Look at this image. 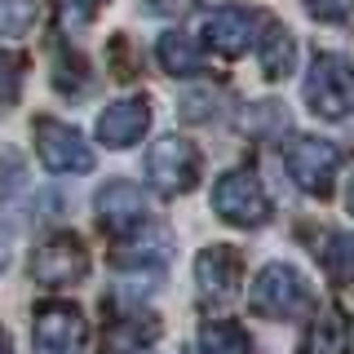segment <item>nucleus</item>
<instances>
[{
  "label": "nucleus",
  "instance_id": "17",
  "mask_svg": "<svg viewBox=\"0 0 354 354\" xmlns=\"http://www.w3.org/2000/svg\"><path fill=\"white\" fill-rule=\"evenodd\" d=\"M324 270L337 283L354 279V235H328V243H324Z\"/></svg>",
  "mask_w": 354,
  "mask_h": 354
},
{
  "label": "nucleus",
  "instance_id": "11",
  "mask_svg": "<svg viewBox=\"0 0 354 354\" xmlns=\"http://www.w3.org/2000/svg\"><path fill=\"white\" fill-rule=\"evenodd\" d=\"M252 36H257V14L243 5H221L204 18V40L226 58H239L252 44Z\"/></svg>",
  "mask_w": 354,
  "mask_h": 354
},
{
  "label": "nucleus",
  "instance_id": "16",
  "mask_svg": "<svg viewBox=\"0 0 354 354\" xmlns=\"http://www.w3.org/2000/svg\"><path fill=\"white\" fill-rule=\"evenodd\" d=\"M199 350L204 354H248V332L239 324H208L199 332Z\"/></svg>",
  "mask_w": 354,
  "mask_h": 354
},
{
  "label": "nucleus",
  "instance_id": "5",
  "mask_svg": "<svg viewBox=\"0 0 354 354\" xmlns=\"http://www.w3.org/2000/svg\"><path fill=\"white\" fill-rule=\"evenodd\" d=\"M31 346H36V354H84V315L66 301H44L36 310V324H31Z\"/></svg>",
  "mask_w": 354,
  "mask_h": 354
},
{
  "label": "nucleus",
  "instance_id": "22",
  "mask_svg": "<svg viewBox=\"0 0 354 354\" xmlns=\"http://www.w3.org/2000/svg\"><path fill=\"white\" fill-rule=\"evenodd\" d=\"M142 5H147V14H182L195 0H142Z\"/></svg>",
  "mask_w": 354,
  "mask_h": 354
},
{
  "label": "nucleus",
  "instance_id": "25",
  "mask_svg": "<svg viewBox=\"0 0 354 354\" xmlns=\"http://www.w3.org/2000/svg\"><path fill=\"white\" fill-rule=\"evenodd\" d=\"M133 354H151V350H133Z\"/></svg>",
  "mask_w": 354,
  "mask_h": 354
},
{
  "label": "nucleus",
  "instance_id": "4",
  "mask_svg": "<svg viewBox=\"0 0 354 354\" xmlns=\"http://www.w3.org/2000/svg\"><path fill=\"white\" fill-rule=\"evenodd\" d=\"M31 133H36V155L49 173H93V151H88L80 129L62 124L53 115H40Z\"/></svg>",
  "mask_w": 354,
  "mask_h": 354
},
{
  "label": "nucleus",
  "instance_id": "13",
  "mask_svg": "<svg viewBox=\"0 0 354 354\" xmlns=\"http://www.w3.org/2000/svg\"><path fill=\"white\" fill-rule=\"evenodd\" d=\"M257 58H261L266 80H283V75L292 71V62H297V40H292V31L279 27V22H270V27H266V40L257 44Z\"/></svg>",
  "mask_w": 354,
  "mask_h": 354
},
{
  "label": "nucleus",
  "instance_id": "8",
  "mask_svg": "<svg viewBox=\"0 0 354 354\" xmlns=\"http://www.w3.org/2000/svg\"><path fill=\"white\" fill-rule=\"evenodd\" d=\"M31 274H36V283H44V288H71V283H80L84 274H88L84 243L71 239V235L44 239L40 248H36V257H31Z\"/></svg>",
  "mask_w": 354,
  "mask_h": 354
},
{
  "label": "nucleus",
  "instance_id": "20",
  "mask_svg": "<svg viewBox=\"0 0 354 354\" xmlns=\"http://www.w3.org/2000/svg\"><path fill=\"white\" fill-rule=\"evenodd\" d=\"M102 5L106 0H58V18L62 27H84V22H93V14Z\"/></svg>",
  "mask_w": 354,
  "mask_h": 354
},
{
  "label": "nucleus",
  "instance_id": "10",
  "mask_svg": "<svg viewBox=\"0 0 354 354\" xmlns=\"http://www.w3.org/2000/svg\"><path fill=\"white\" fill-rule=\"evenodd\" d=\"M147 195L138 191L133 182H106L102 191H97V217H102V226L111 235H133V230L147 226Z\"/></svg>",
  "mask_w": 354,
  "mask_h": 354
},
{
  "label": "nucleus",
  "instance_id": "18",
  "mask_svg": "<svg viewBox=\"0 0 354 354\" xmlns=\"http://www.w3.org/2000/svg\"><path fill=\"white\" fill-rule=\"evenodd\" d=\"M36 22V0H0V36L14 40Z\"/></svg>",
  "mask_w": 354,
  "mask_h": 354
},
{
  "label": "nucleus",
  "instance_id": "19",
  "mask_svg": "<svg viewBox=\"0 0 354 354\" xmlns=\"http://www.w3.org/2000/svg\"><path fill=\"white\" fill-rule=\"evenodd\" d=\"M22 93V58L0 49V106H14Z\"/></svg>",
  "mask_w": 354,
  "mask_h": 354
},
{
  "label": "nucleus",
  "instance_id": "12",
  "mask_svg": "<svg viewBox=\"0 0 354 354\" xmlns=\"http://www.w3.org/2000/svg\"><path fill=\"white\" fill-rule=\"evenodd\" d=\"M147 129H151V102L147 97H120V102H111L102 115H97V138L115 151L142 142Z\"/></svg>",
  "mask_w": 354,
  "mask_h": 354
},
{
  "label": "nucleus",
  "instance_id": "3",
  "mask_svg": "<svg viewBox=\"0 0 354 354\" xmlns=\"http://www.w3.org/2000/svg\"><path fill=\"white\" fill-rule=\"evenodd\" d=\"M213 213L230 226H266L270 221V195L252 169H230L213 186Z\"/></svg>",
  "mask_w": 354,
  "mask_h": 354
},
{
  "label": "nucleus",
  "instance_id": "14",
  "mask_svg": "<svg viewBox=\"0 0 354 354\" xmlns=\"http://www.w3.org/2000/svg\"><path fill=\"white\" fill-rule=\"evenodd\" d=\"M155 53H160V66L169 75H199L204 71V53H199L182 31H164L160 44H155Z\"/></svg>",
  "mask_w": 354,
  "mask_h": 354
},
{
  "label": "nucleus",
  "instance_id": "2",
  "mask_svg": "<svg viewBox=\"0 0 354 354\" xmlns=\"http://www.w3.org/2000/svg\"><path fill=\"white\" fill-rule=\"evenodd\" d=\"M306 106L319 120H350L354 115V66L341 53H319L310 62Z\"/></svg>",
  "mask_w": 354,
  "mask_h": 354
},
{
  "label": "nucleus",
  "instance_id": "7",
  "mask_svg": "<svg viewBox=\"0 0 354 354\" xmlns=\"http://www.w3.org/2000/svg\"><path fill=\"white\" fill-rule=\"evenodd\" d=\"M341 169V151L324 138H292L288 147V177L301 186L306 195H332V182H337Z\"/></svg>",
  "mask_w": 354,
  "mask_h": 354
},
{
  "label": "nucleus",
  "instance_id": "6",
  "mask_svg": "<svg viewBox=\"0 0 354 354\" xmlns=\"http://www.w3.org/2000/svg\"><path fill=\"white\" fill-rule=\"evenodd\" d=\"M147 177L160 195H182L199 182V151L186 138H160L147 151Z\"/></svg>",
  "mask_w": 354,
  "mask_h": 354
},
{
  "label": "nucleus",
  "instance_id": "26",
  "mask_svg": "<svg viewBox=\"0 0 354 354\" xmlns=\"http://www.w3.org/2000/svg\"><path fill=\"white\" fill-rule=\"evenodd\" d=\"M186 354H195V350H186Z\"/></svg>",
  "mask_w": 354,
  "mask_h": 354
},
{
  "label": "nucleus",
  "instance_id": "23",
  "mask_svg": "<svg viewBox=\"0 0 354 354\" xmlns=\"http://www.w3.org/2000/svg\"><path fill=\"white\" fill-rule=\"evenodd\" d=\"M0 354H14V341H9V332L0 328Z\"/></svg>",
  "mask_w": 354,
  "mask_h": 354
},
{
  "label": "nucleus",
  "instance_id": "1",
  "mask_svg": "<svg viewBox=\"0 0 354 354\" xmlns=\"http://www.w3.org/2000/svg\"><path fill=\"white\" fill-rule=\"evenodd\" d=\"M248 306L257 310L261 319H301L306 310L315 306V292H310L301 270H292V266H283V261H270L257 279H252Z\"/></svg>",
  "mask_w": 354,
  "mask_h": 354
},
{
  "label": "nucleus",
  "instance_id": "21",
  "mask_svg": "<svg viewBox=\"0 0 354 354\" xmlns=\"http://www.w3.org/2000/svg\"><path fill=\"white\" fill-rule=\"evenodd\" d=\"M310 5V14L315 18H328V22H341V18H350V9H354V0H306Z\"/></svg>",
  "mask_w": 354,
  "mask_h": 354
},
{
  "label": "nucleus",
  "instance_id": "15",
  "mask_svg": "<svg viewBox=\"0 0 354 354\" xmlns=\"http://www.w3.org/2000/svg\"><path fill=\"white\" fill-rule=\"evenodd\" d=\"M301 354H350V324L341 310H328L315 328H310Z\"/></svg>",
  "mask_w": 354,
  "mask_h": 354
},
{
  "label": "nucleus",
  "instance_id": "24",
  "mask_svg": "<svg viewBox=\"0 0 354 354\" xmlns=\"http://www.w3.org/2000/svg\"><path fill=\"white\" fill-rule=\"evenodd\" d=\"M346 208L354 213V177H350V191H346Z\"/></svg>",
  "mask_w": 354,
  "mask_h": 354
},
{
  "label": "nucleus",
  "instance_id": "9",
  "mask_svg": "<svg viewBox=\"0 0 354 354\" xmlns=\"http://www.w3.org/2000/svg\"><path fill=\"white\" fill-rule=\"evenodd\" d=\"M239 279H243V261L235 248H204L195 257V283L208 306H226L239 292Z\"/></svg>",
  "mask_w": 354,
  "mask_h": 354
}]
</instances>
